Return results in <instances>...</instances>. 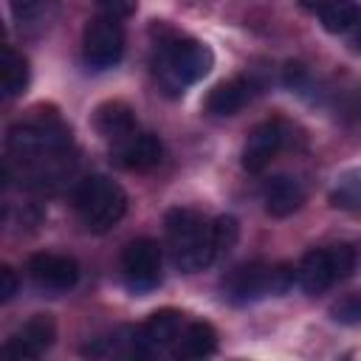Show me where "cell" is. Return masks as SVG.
<instances>
[{"label":"cell","instance_id":"1","mask_svg":"<svg viewBox=\"0 0 361 361\" xmlns=\"http://www.w3.org/2000/svg\"><path fill=\"white\" fill-rule=\"evenodd\" d=\"M8 161H17L39 183L59 180L65 175V161L71 149V130L59 118L23 121L8 130L6 138Z\"/></svg>","mask_w":361,"mask_h":361},{"label":"cell","instance_id":"2","mask_svg":"<svg viewBox=\"0 0 361 361\" xmlns=\"http://www.w3.org/2000/svg\"><path fill=\"white\" fill-rule=\"evenodd\" d=\"M155 76L161 82V87L169 96L183 93L189 85L200 82L212 65H214V54L209 45H203L200 39L183 37V34H166L158 39L155 48Z\"/></svg>","mask_w":361,"mask_h":361},{"label":"cell","instance_id":"3","mask_svg":"<svg viewBox=\"0 0 361 361\" xmlns=\"http://www.w3.org/2000/svg\"><path fill=\"white\" fill-rule=\"evenodd\" d=\"M164 226L169 234L172 259L183 274H197L217 259L212 226L195 209H169Z\"/></svg>","mask_w":361,"mask_h":361},{"label":"cell","instance_id":"4","mask_svg":"<svg viewBox=\"0 0 361 361\" xmlns=\"http://www.w3.org/2000/svg\"><path fill=\"white\" fill-rule=\"evenodd\" d=\"M73 203H76V212L85 223L87 231H110L127 212V195L124 189L104 178V175H90L85 178L79 186H76V195H73Z\"/></svg>","mask_w":361,"mask_h":361},{"label":"cell","instance_id":"5","mask_svg":"<svg viewBox=\"0 0 361 361\" xmlns=\"http://www.w3.org/2000/svg\"><path fill=\"white\" fill-rule=\"evenodd\" d=\"M82 54L93 71H107L118 65L124 54V28L118 17H110V14L93 17L82 34Z\"/></svg>","mask_w":361,"mask_h":361},{"label":"cell","instance_id":"6","mask_svg":"<svg viewBox=\"0 0 361 361\" xmlns=\"http://www.w3.org/2000/svg\"><path fill=\"white\" fill-rule=\"evenodd\" d=\"M121 271L135 293H147L161 282V248L155 240H133L121 254Z\"/></svg>","mask_w":361,"mask_h":361},{"label":"cell","instance_id":"7","mask_svg":"<svg viewBox=\"0 0 361 361\" xmlns=\"http://www.w3.org/2000/svg\"><path fill=\"white\" fill-rule=\"evenodd\" d=\"M54 338H56V322L48 313H37L3 344V353L17 361H34L45 350H51Z\"/></svg>","mask_w":361,"mask_h":361},{"label":"cell","instance_id":"8","mask_svg":"<svg viewBox=\"0 0 361 361\" xmlns=\"http://www.w3.org/2000/svg\"><path fill=\"white\" fill-rule=\"evenodd\" d=\"M28 274L34 285L48 293H65L79 282V265L65 254H34L28 259Z\"/></svg>","mask_w":361,"mask_h":361},{"label":"cell","instance_id":"9","mask_svg":"<svg viewBox=\"0 0 361 361\" xmlns=\"http://www.w3.org/2000/svg\"><path fill=\"white\" fill-rule=\"evenodd\" d=\"M223 290L234 305H248L274 293V265H240L223 279Z\"/></svg>","mask_w":361,"mask_h":361},{"label":"cell","instance_id":"10","mask_svg":"<svg viewBox=\"0 0 361 361\" xmlns=\"http://www.w3.org/2000/svg\"><path fill=\"white\" fill-rule=\"evenodd\" d=\"M113 164L121 166V169H130V172H144V169H152L161 164L164 158V147L161 141L152 135V133H130L127 138L121 141H113Z\"/></svg>","mask_w":361,"mask_h":361},{"label":"cell","instance_id":"11","mask_svg":"<svg viewBox=\"0 0 361 361\" xmlns=\"http://www.w3.org/2000/svg\"><path fill=\"white\" fill-rule=\"evenodd\" d=\"M285 144V124L271 118V121H262L257 124L248 138H245V147H243V169L245 172H262L271 158L282 149Z\"/></svg>","mask_w":361,"mask_h":361},{"label":"cell","instance_id":"12","mask_svg":"<svg viewBox=\"0 0 361 361\" xmlns=\"http://www.w3.org/2000/svg\"><path fill=\"white\" fill-rule=\"evenodd\" d=\"M254 93V82L245 79V76H234V79H226L220 85L212 87L209 99H206V110L212 116H234L237 110L245 107V102L251 99Z\"/></svg>","mask_w":361,"mask_h":361},{"label":"cell","instance_id":"13","mask_svg":"<svg viewBox=\"0 0 361 361\" xmlns=\"http://www.w3.org/2000/svg\"><path fill=\"white\" fill-rule=\"evenodd\" d=\"M305 203V189L296 178L288 175H276L268 180L265 186V212L271 217H288L293 212H299Z\"/></svg>","mask_w":361,"mask_h":361},{"label":"cell","instance_id":"14","mask_svg":"<svg viewBox=\"0 0 361 361\" xmlns=\"http://www.w3.org/2000/svg\"><path fill=\"white\" fill-rule=\"evenodd\" d=\"M93 124H96V130L107 141H121V138H127L130 133L138 130L135 113L124 102H104V104H99L96 107V116H93Z\"/></svg>","mask_w":361,"mask_h":361},{"label":"cell","instance_id":"15","mask_svg":"<svg viewBox=\"0 0 361 361\" xmlns=\"http://www.w3.org/2000/svg\"><path fill=\"white\" fill-rule=\"evenodd\" d=\"M296 276H299V285H302L305 293H324L336 282V274H333L327 248L307 251L302 257V262L296 265Z\"/></svg>","mask_w":361,"mask_h":361},{"label":"cell","instance_id":"16","mask_svg":"<svg viewBox=\"0 0 361 361\" xmlns=\"http://www.w3.org/2000/svg\"><path fill=\"white\" fill-rule=\"evenodd\" d=\"M217 350V330L209 322H192L183 327L180 341L175 344L178 358H206Z\"/></svg>","mask_w":361,"mask_h":361},{"label":"cell","instance_id":"17","mask_svg":"<svg viewBox=\"0 0 361 361\" xmlns=\"http://www.w3.org/2000/svg\"><path fill=\"white\" fill-rule=\"evenodd\" d=\"M144 333L155 350H169V347L175 350V344L180 341V333H183V316L172 307H164L149 316V322L144 324Z\"/></svg>","mask_w":361,"mask_h":361},{"label":"cell","instance_id":"18","mask_svg":"<svg viewBox=\"0 0 361 361\" xmlns=\"http://www.w3.org/2000/svg\"><path fill=\"white\" fill-rule=\"evenodd\" d=\"M28 87V62L23 54H17L11 45L3 48V59H0V90L3 99H17L23 96Z\"/></svg>","mask_w":361,"mask_h":361},{"label":"cell","instance_id":"19","mask_svg":"<svg viewBox=\"0 0 361 361\" xmlns=\"http://www.w3.org/2000/svg\"><path fill=\"white\" fill-rule=\"evenodd\" d=\"M316 14H319L324 31H330V34H344L361 20V8L355 0H322Z\"/></svg>","mask_w":361,"mask_h":361},{"label":"cell","instance_id":"20","mask_svg":"<svg viewBox=\"0 0 361 361\" xmlns=\"http://www.w3.org/2000/svg\"><path fill=\"white\" fill-rule=\"evenodd\" d=\"M8 8L20 28H45L56 14L54 0H8Z\"/></svg>","mask_w":361,"mask_h":361},{"label":"cell","instance_id":"21","mask_svg":"<svg viewBox=\"0 0 361 361\" xmlns=\"http://www.w3.org/2000/svg\"><path fill=\"white\" fill-rule=\"evenodd\" d=\"M330 203L344 212H358L361 209V172L341 178L336 189L330 192Z\"/></svg>","mask_w":361,"mask_h":361},{"label":"cell","instance_id":"22","mask_svg":"<svg viewBox=\"0 0 361 361\" xmlns=\"http://www.w3.org/2000/svg\"><path fill=\"white\" fill-rule=\"evenodd\" d=\"M240 240V223L234 214H220L214 223H212V243H214V254L223 257L228 254Z\"/></svg>","mask_w":361,"mask_h":361},{"label":"cell","instance_id":"23","mask_svg":"<svg viewBox=\"0 0 361 361\" xmlns=\"http://www.w3.org/2000/svg\"><path fill=\"white\" fill-rule=\"evenodd\" d=\"M330 316L338 324H358L361 322V293H347L330 305Z\"/></svg>","mask_w":361,"mask_h":361},{"label":"cell","instance_id":"24","mask_svg":"<svg viewBox=\"0 0 361 361\" xmlns=\"http://www.w3.org/2000/svg\"><path fill=\"white\" fill-rule=\"evenodd\" d=\"M327 254H330V265H333V274H336V279H344V276H350L353 274V268H355V251L350 248V245H333V248H327Z\"/></svg>","mask_w":361,"mask_h":361},{"label":"cell","instance_id":"25","mask_svg":"<svg viewBox=\"0 0 361 361\" xmlns=\"http://www.w3.org/2000/svg\"><path fill=\"white\" fill-rule=\"evenodd\" d=\"M282 79H285V85H288L290 90H302V87L307 85V68H305L302 62H288Z\"/></svg>","mask_w":361,"mask_h":361},{"label":"cell","instance_id":"26","mask_svg":"<svg viewBox=\"0 0 361 361\" xmlns=\"http://www.w3.org/2000/svg\"><path fill=\"white\" fill-rule=\"evenodd\" d=\"M17 274L11 265H3L0 268V302H11V296L17 293Z\"/></svg>","mask_w":361,"mask_h":361},{"label":"cell","instance_id":"27","mask_svg":"<svg viewBox=\"0 0 361 361\" xmlns=\"http://www.w3.org/2000/svg\"><path fill=\"white\" fill-rule=\"evenodd\" d=\"M99 6L104 8V14L118 17V20L135 11V0H99Z\"/></svg>","mask_w":361,"mask_h":361},{"label":"cell","instance_id":"28","mask_svg":"<svg viewBox=\"0 0 361 361\" xmlns=\"http://www.w3.org/2000/svg\"><path fill=\"white\" fill-rule=\"evenodd\" d=\"M305 8H310V11H319V6H322V0H299Z\"/></svg>","mask_w":361,"mask_h":361},{"label":"cell","instance_id":"29","mask_svg":"<svg viewBox=\"0 0 361 361\" xmlns=\"http://www.w3.org/2000/svg\"><path fill=\"white\" fill-rule=\"evenodd\" d=\"M355 45H358V48H361V31H358V37H355Z\"/></svg>","mask_w":361,"mask_h":361}]
</instances>
